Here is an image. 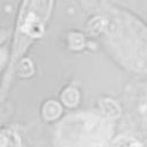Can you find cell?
I'll return each mask as SVG.
<instances>
[{"label": "cell", "instance_id": "cell-1", "mask_svg": "<svg viewBox=\"0 0 147 147\" xmlns=\"http://www.w3.org/2000/svg\"><path fill=\"white\" fill-rule=\"evenodd\" d=\"M111 147H142L137 140L127 137H119L116 139Z\"/></svg>", "mask_w": 147, "mask_h": 147}]
</instances>
